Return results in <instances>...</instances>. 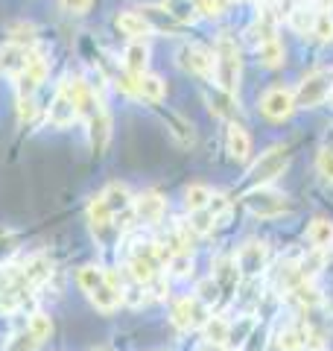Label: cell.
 Instances as JSON below:
<instances>
[{
	"label": "cell",
	"mask_w": 333,
	"mask_h": 351,
	"mask_svg": "<svg viewBox=\"0 0 333 351\" xmlns=\"http://www.w3.org/2000/svg\"><path fill=\"white\" fill-rule=\"evenodd\" d=\"M214 199V191L208 188V184H190V188L184 191V208L190 214L202 211V208H208V202Z\"/></svg>",
	"instance_id": "obj_25"
},
{
	"label": "cell",
	"mask_w": 333,
	"mask_h": 351,
	"mask_svg": "<svg viewBox=\"0 0 333 351\" xmlns=\"http://www.w3.org/2000/svg\"><path fill=\"white\" fill-rule=\"evenodd\" d=\"M111 219H114V214H111L106 199L103 196H94L91 205H88V223H91V228L97 234H103L106 228H111Z\"/></svg>",
	"instance_id": "obj_23"
},
{
	"label": "cell",
	"mask_w": 333,
	"mask_h": 351,
	"mask_svg": "<svg viewBox=\"0 0 333 351\" xmlns=\"http://www.w3.org/2000/svg\"><path fill=\"white\" fill-rule=\"evenodd\" d=\"M196 351H225V346H222V343H208V339H205L202 346H196Z\"/></svg>",
	"instance_id": "obj_38"
},
{
	"label": "cell",
	"mask_w": 333,
	"mask_h": 351,
	"mask_svg": "<svg viewBox=\"0 0 333 351\" xmlns=\"http://www.w3.org/2000/svg\"><path fill=\"white\" fill-rule=\"evenodd\" d=\"M170 319L179 331H196V328H202L208 319V304L199 299V295H184V299L173 304Z\"/></svg>",
	"instance_id": "obj_7"
},
{
	"label": "cell",
	"mask_w": 333,
	"mask_h": 351,
	"mask_svg": "<svg viewBox=\"0 0 333 351\" xmlns=\"http://www.w3.org/2000/svg\"><path fill=\"white\" fill-rule=\"evenodd\" d=\"M114 27L123 32L126 38H132V41L147 38V36H152V32H155L143 12H120V15L114 18Z\"/></svg>",
	"instance_id": "obj_15"
},
{
	"label": "cell",
	"mask_w": 333,
	"mask_h": 351,
	"mask_svg": "<svg viewBox=\"0 0 333 351\" xmlns=\"http://www.w3.org/2000/svg\"><path fill=\"white\" fill-rule=\"evenodd\" d=\"M333 91V80H330V73L328 71H313V73H307L301 85H298V91H295V106L298 108H316L321 106L330 97Z\"/></svg>",
	"instance_id": "obj_5"
},
{
	"label": "cell",
	"mask_w": 333,
	"mask_h": 351,
	"mask_svg": "<svg viewBox=\"0 0 333 351\" xmlns=\"http://www.w3.org/2000/svg\"><path fill=\"white\" fill-rule=\"evenodd\" d=\"M225 147H228V156L234 158V161H249L251 156V138H249V132L243 129L240 123H231L228 126V135H225Z\"/></svg>",
	"instance_id": "obj_16"
},
{
	"label": "cell",
	"mask_w": 333,
	"mask_h": 351,
	"mask_svg": "<svg viewBox=\"0 0 333 351\" xmlns=\"http://www.w3.org/2000/svg\"><path fill=\"white\" fill-rule=\"evenodd\" d=\"M32 117H36V100L32 97H18V120L27 123Z\"/></svg>",
	"instance_id": "obj_36"
},
{
	"label": "cell",
	"mask_w": 333,
	"mask_h": 351,
	"mask_svg": "<svg viewBox=\"0 0 333 351\" xmlns=\"http://www.w3.org/2000/svg\"><path fill=\"white\" fill-rule=\"evenodd\" d=\"M202 331H205V339H208V343H222V346H225V343H228L231 325L222 319V316H208L205 325H202Z\"/></svg>",
	"instance_id": "obj_26"
},
{
	"label": "cell",
	"mask_w": 333,
	"mask_h": 351,
	"mask_svg": "<svg viewBox=\"0 0 333 351\" xmlns=\"http://www.w3.org/2000/svg\"><path fill=\"white\" fill-rule=\"evenodd\" d=\"M164 94H166V85H164L161 76L147 73V71L135 76V97H140V100L161 103V100H164Z\"/></svg>",
	"instance_id": "obj_17"
},
{
	"label": "cell",
	"mask_w": 333,
	"mask_h": 351,
	"mask_svg": "<svg viewBox=\"0 0 333 351\" xmlns=\"http://www.w3.org/2000/svg\"><path fill=\"white\" fill-rule=\"evenodd\" d=\"M9 36H12V41L15 44H24V47H32L36 44V27L32 24H15V27H9Z\"/></svg>",
	"instance_id": "obj_31"
},
{
	"label": "cell",
	"mask_w": 333,
	"mask_h": 351,
	"mask_svg": "<svg viewBox=\"0 0 333 351\" xmlns=\"http://www.w3.org/2000/svg\"><path fill=\"white\" fill-rule=\"evenodd\" d=\"M313 21H316V12L307 6H295L290 12V27L298 32V36H307V32H313Z\"/></svg>",
	"instance_id": "obj_28"
},
{
	"label": "cell",
	"mask_w": 333,
	"mask_h": 351,
	"mask_svg": "<svg viewBox=\"0 0 333 351\" xmlns=\"http://www.w3.org/2000/svg\"><path fill=\"white\" fill-rule=\"evenodd\" d=\"M301 334L293 331V328H286V331L278 337V351H295V348H301Z\"/></svg>",
	"instance_id": "obj_33"
},
{
	"label": "cell",
	"mask_w": 333,
	"mask_h": 351,
	"mask_svg": "<svg viewBox=\"0 0 333 351\" xmlns=\"http://www.w3.org/2000/svg\"><path fill=\"white\" fill-rule=\"evenodd\" d=\"M29 59V47H24V44H0V73L6 76H18L21 71H24V64Z\"/></svg>",
	"instance_id": "obj_14"
},
{
	"label": "cell",
	"mask_w": 333,
	"mask_h": 351,
	"mask_svg": "<svg viewBox=\"0 0 333 351\" xmlns=\"http://www.w3.org/2000/svg\"><path fill=\"white\" fill-rule=\"evenodd\" d=\"M196 293H199V299H202L205 304H210V302H217V295H219V284L210 278V281H202L196 287Z\"/></svg>",
	"instance_id": "obj_35"
},
{
	"label": "cell",
	"mask_w": 333,
	"mask_h": 351,
	"mask_svg": "<svg viewBox=\"0 0 333 351\" xmlns=\"http://www.w3.org/2000/svg\"><path fill=\"white\" fill-rule=\"evenodd\" d=\"M79 85H82L79 76H64L59 82L53 103L47 108V123L62 129V126H71L79 117Z\"/></svg>",
	"instance_id": "obj_2"
},
{
	"label": "cell",
	"mask_w": 333,
	"mask_h": 351,
	"mask_svg": "<svg viewBox=\"0 0 333 351\" xmlns=\"http://www.w3.org/2000/svg\"><path fill=\"white\" fill-rule=\"evenodd\" d=\"M284 44L278 38H269V41H260L258 44V62L263 64V68H278V64L284 62Z\"/></svg>",
	"instance_id": "obj_24"
},
{
	"label": "cell",
	"mask_w": 333,
	"mask_h": 351,
	"mask_svg": "<svg viewBox=\"0 0 333 351\" xmlns=\"http://www.w3.org/2000/svg\"><path fill=\"white\" fill-rule=\"evenodd\" d=\"M64 12H71V15H85L88 9H91L94 0H59Z\"/></svg>",
	"instance_id": "obj_37"
},
{
	"label": "cell",
	"mask_w": 333,
	"mask_h": 351,
	"mask_svg": "<svg viewBox=\"0 0 333 351\" xmlns=\"http://www.w3.org/2000/svg\"><path fill=\"white\" fill-rule=\"evenodd\" d=\"M147 64H149V47L143 44V38L132 41L129 47L123 50V71L132 73V76H138V73L147 71Z\"/></svg>",
	"instance_id": "obj_18"
},
{
	"label": "cell",
	"mask_w": 333,
	"mask_h": 351,
	"mask_svg": "<svg viewBox=\"0 0 333 351\" xmlns=\"http://www.w3.org/2000/svg\"><path fill=\"white\" fill-rule=\"evenodd\" d=\"M88 299H91V304L97 307V311L111 313V311H117V307L123 304L126 293H123V284L117 281L114 272H108L106 281H103V284H97V287H94L91 293H88Z\"/></svg>",
	"instance_id": "obj_11"
},
{
	"label": "cell",
	"mask_w": 333,
	"mask_h": 351,
	"mask_svg": "<svg viewBox=\"0 0 333 351\" xmlns=\"http://www.w3.org/2000/svg\"><path fill=\"white\" fill-rule=\"evenodd\" d=\"M106 276H108V272H106L103 267H94V263H88V267H82L79 272H76V284H79L85 293H91L97 284L106 281Z\"/></svg>",
	"instance_id": "obj_27"
},
{
	"label": "cell",
	"mask_w": 333,
	"mask_h": 351,
	"mask_svg": "<svg viewBox=\"0 0 333 351\" xmlns=\"http://www.w3.org/2000/svg\"><path fill=\"white\" fill-rule=\"evenodd\" d=\"M310 36H316L321 44L333 41V12H330V9H321V12H316L313 32H310Z\"/></svg>",
	"instance_id": "obj_29"
},
{
	"label": "cell",
	"mask_w": 333,
	"mask_h": 351,
	"mask_svg": "<svg viewBox=\"0 0 333 351\" xmlns=\"http://www.w3.org/2000/svg\"><path fill=\"white\" fill-rule=\"evenodd\" d=\"M286 164H290L286 147H272V149H266L258 161H254V167L249 170V179L254 184H269L272 179H278V176L286 170Z\"/></svg>",
	"instance_id": "obj_8"
},
{
	"label": "cell",
	"mask_w": 333,
	"mask_h": 351,
	"mask_svg": "<svg viewBox=\"0 0 333 351\" xmlns=\"http://www.w3.org/2000/svg\"><path fill=\"white\" fill-rule=\"evenodd\" d=\"M175 62H179V68L193 73V76H210L214 73V53H210L208 47H202V44L196 41H187L179 47V53H175Z\"/></svg>",
	"instance_id": "obj_9"
},
{
	"label": "cell",
	"mask_w": 333,
	"mask_h": 351,
	"mask_svg": "<svg viewBox=\"0 0 333 351\" xmlns=\"http://www.w3.org/2000/svg\"><path fill=\"white\" fill-rule=\"evenodd\" d=\"M251 328H254V319H243V322H240V328H237V325H231L228 339H231V343H234V346L246 343V337L251 334Z\"/></svg>",
	"instance_id": "obj_34"
},
{
	"label": "cell",
	"mask_w": 333,
	"mask_h": 351,
	"mask_svg": "<svg viewBox=\"0 0 333 351\" xmlns=\"http://www.w3.org/2000/svg\"><path fill=\"white\" fill-rule=\"evenodd\" d=\"M140 12L147 15V21L152 24V29H175V27H182L179 21H173V15H166V12H164V6H161V9L147 6V9H140Z\"/></svg>",
	"instance_id": "obj_30"
},
{
	"label": "cell",
	"mask_w": 333,
	"mask_h": 351,
	"mask_svg": "<svg viewBox=\"0 0 333 351\" xmlns=\"http://www.w3.org/2000/svg\"><path fill=\"white\" fill-rule=\"evenodd\" d=\"M214 82L222 94H237L240 76H243V62H240V47L231 36H219L214 47Z\"/></svg>",
	"instance_id": "obj_1"
},
{
	"label": "cell",
	"mask_w": 333,
	"mask_h": 351,
	"mask_svg": "<svg viewBox=\"0 0 333 351\" xmlns=\"http://www.w3.org/2000/svg\"><path fill=\"white\" fill-rule=\"evenodd\" d=\"M97 351H114V348H97Z\"/></svg>",
	"instance_id": "obj_39"
},
{
	"label": "cell",
	"mask_w": 333,
	"mask_h": 351,
	"mask_svg": "<svg viewBox=\"0 0 333 351\" xmlns=\"http://www.w3.org/2000/svg\"><path fill=\"white\" fill-rule=\"evenodd\" d=\"M47 73H50V59L44 56L41 50L29 47V59H27V64H24V71L15 76V82H18V97H36V91L41 88V82L47 80Z\"/></svg>",
	"instance_id": "obj_6"
},
{
	"label": "cell",
	"mask_w": 333,
	"mask_h": 351,
	"mask_svg": "<svg viewBox=\"0 0 333 351\" xmlns=\"http://www.w3.org/2000/svg\"><path fill=\"white\" fill-rule=\"evenodd\" d=\"M316 170L319 176L325 182H333V149L325 147V149H319V156H316Z\"/></svg>",
	"instance_id": "obj_32"
},
{
	"label": "cell",
	"mask_w": 333,
	"mask_h": 351,
	"mask_svg": "<svg viewBox=\"0 0 333 351\" xmlns=\"http://www.w3.org/2000/svg\"><path fill=\"white\" fill-rule=\"evenodd\" d=\"M234 263L243 276H260L266 269V263H269V249H266V243H260V240H249L246 246H240Z\"/></svg>",
	"instance_id": "obj_12"
},
{
	"label": "cell",
	"mask_w": 333,
	"mask_h": 351,
	"mask_svg": "<svg viewBox=\"0 0 333 351\" xmlns=\"http://www.w3.org/2000/svg\"><path fill=\"white\" fill-rule=\"evenodd\" d=\"M251 36L258 38V44L269 41V38H278V15H275L272 6H260L258 21H254V27H251Z\"/></svg>",
	"instance_id": "obj_20"
},
{
	"label": "cell",
	"mask_w": 333,
	"mask_h": 351,
	"mask_svg": "<svg viewBox=\"0 0 333 351\" xmlns=\"http://www.w3.org/2000/svg\"><path fill=\"white\" fill-rule=\"evenodd\" d=\"M53 334V319L47 313H32V319L27 322L24 331H18L12 337V343L6 346V351H38Z\"/></svg>",
	"instance_id": "obj_4"
},
{
	"label": "cell",
	"mask_w": 333,
	"mask_h": 351,
	"mask_svg": "<svg viewBox=\"0 0 333 351\" xmlns=\"http://www.w3.org/2000/svg\"><path fill=\"white\" fill-rule=\"evenodd\" d=\"M243 202H246L249 211L254 217H260V219H275V217H281L286 211H293V202L286 199L281 191H272L269 184H258L254 191H249L246 196H243Z\"/></svg>",
	"instance_id": "obj_3"
},
{
	"label": "cell",
	"mask_w": 333,
	"mask_h": 351,
	"mask_svg": "<svg viewBox=\"0 0 333 351\" xmlns=\"http://www.w3.org/2000/svg\"><path fill=\"white\" fill-rule=\"evenodd\" d=\"M295 94L290 91V88H284V85H275L269 88V91H263L260 97V114L263 117H269V120H286L293 112H295Z\"/></svg>",
	"instance_id": "obj_10"
},
{
	"label": "cell",
	"mask_w": 333,
	"mask_h": 351,
	"mask_svg": "<svg viewBox=\"0 0 333 351\" xmlns=\"http://www.w3.org/2000/svg\"><path fill=\"white\" fill-rule=\"evenodd\" d=\"M99 196H103V199H106V205L111 208V214H123V211H129V208H132V202H135V199H132V193L126 191V184H108V188L103 191V193H99Z\"/></svg>",
	"instance_id": "obj_22"
},
{
	"label": "cell",
	"mask_w": 333,
	"mask_h": 351,
	"mask_svg": "<svg viewBox=\"0 0 333 351\" xmlns=\"http://www.w3.org/2000/svg\"><path fill=\"white\" fill-rule=\"evenodd\" d=\"M132 208H135V217L143 226H155V223H161V217L166 211V202H164V196L158 191H147L132 202Z\"/></svg>",
	"instance_id": "obj_13"
},
{
	"label": "cell",
	"mask_w": 333,
	"mask_h": 351,
	"mask_svg": "<svg viewBox=\"0 0 333 351\" xmlns=\"http://www.w3.org/2000/svg\"><path fill=\"white\" fill-rule=\"evenodd\" d=\"M307 240L310 246H313L316 252H325L333 246V223L328 217H316L313 223L307 226Z\"/></svg>",
	"instance_id": "obj_19"
},
{
	"label": "cell",
	"mask_w": 333,
	"mask_h": 351,
	"mask_svg": "<svg viewBox=\"0 0 333 351\" xmlns=\"http://www.w3.org/2000/svg\"><path fill=\"white\" fill-rule=\"evenodd\" d=\"M164 12L173 15V21H179V24H193L199 18V3L196 0H164Z\"/></svg>",
	"instance_id": "obj_21"
}]
</instances>
